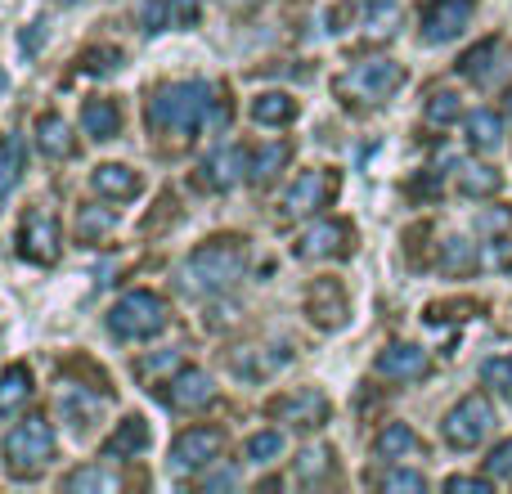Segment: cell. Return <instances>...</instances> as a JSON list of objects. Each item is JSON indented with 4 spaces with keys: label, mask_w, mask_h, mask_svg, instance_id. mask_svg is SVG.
Segmentation results:
<instances>
[{
    "label": "cell",
    "mask_w": 512,
    "mask_h": 494,
    "mask_svg": "<svg viewBox=\"0 0 512 494\" xmlns=\"http://www.w3.org/2000/svg\"><path fill=\"white\" fill-rule=\"evenodd\" d=\"M481 382L495 391H512V360L508 355H495V360L481 364Z\"/></svg>",
    "instance_id": "38"
},
{
    "label": "cell",
    "mask_w": 512,
    "mask_h": 494,
    "mask_svg": "<svg viewBox=\"0 0 512 494\" xmlns=\"http://www.w3.org/2000/svg\"><path fill=\"white\" fill-rule=\"evenodd\" d=\"M373 369H378L382 378H391V382H418L427 369H432V360H427V351L423 346H414V342H391L387 351H378Z\"/></svg>",
    "instance_id": "16"
},
{
    "label": "cell",
    "mask_w": 512,
    "mask_h": 494,
    "mask_svg": "<svg viewBox=\"0 0 512 494\" xmlns=\"http://www.w3.org/2000/svg\"><path fill=\"white\" fill-rule=\"evenodd\" d=\"M490 481H495L490 472H486V477H450V481H445V490H450V494H490Z\"/></svg>",
    "instance_id": "41"
},
{
    "label": "cell",
    "mask_w": 512,
    "mask_h": 494,
    "mask_svg": "<svg viewBox=\"0 0 512 494\" xmlns=\"http://www.w3.org/2000/svg\"><path fill=\"white\" fill-rule=\"evenodd\" d=\"M59 405H63V418H68L77 432H86V427L95 423V414L104 409V400H99V396H86V391L72 387V391H63V396H59Z\"/></svg>",
    "instance_id": "29"
},
{
    "label": "cell",
    "mask_w": 512,
    "mask_h": 494,
    "mask_svg": "<svg viewBox=\"0 0 512 494\" xmlns=\"http://www.w3.org/2000/svg\"><path fill=\"white\" fill-rule=\"evenodd\" d=\"M149 126L167 140L171 135L189 140L194 131H221L225 104L216 99V90L207 81H176V86H162L149 99Z\"/></svg>",
    "instance_id": "1"
},
{
    "label": "cell",
    "mask_w": 512,
    "mask_h": 494,
    "mask_svg": "<svg viewBox=\"0 0 512 494\" xmlns=\"http://www.w3.org/2000/svg\"><path fill=\"white\" fill-rule=\"evenodd\" d=\"M337 194V176L333 171H306V176L297 180V185L283 194V216L288 221H297V216H310L319 212V207H328Z\"/></svg>",
    "instance_id": "13"
},
{
    "label": "cell",
    "mask_w": 512,
    "mask_h": 494,
    "mask_svg": "<svg viewBox=\"0 0 512 494\" xmlns=\"http://www.w3.org/2000/svg\"><path fill=\"white\" fill-rule=\"evenodd\" d=\"M477 265V247L468 239H445L441 243V270L445 274H468Z\"/></svg>",
    "instance_id": "34"
},
{
    "label": "cell",
    "mask_w": 512,
    "mask_h": 494,
    "mask_svg": "<svg viewBox=\"0 0 512 494\" xmlns=\"http://www.w3.org/2000/svg\"><path fill=\"white\" fill-rule=\"evenodd\" d=\"M486 472H490L495 481H512V436H508V441H499L495 450H490Z\"/></svg>",
    "instance_id": "39"
},
{
    "label": "cell",
    "mask_w": 512,
    "mask_h": 494,
    "mask_svg": "<svg viewBox=\"0 0 512 494\" xmlns=\"http://www.w3.org/2000/svg\"><path fill=\"white\" fill-rule=\"evenodd\" d=\"M364 9H369V23H382V18H391L396 0H364Z\"/></svg>",
    "instance_id": "44"
},
{
    "label": "cell",
    "mask_w": 512,
    "mask_h": 494,
    "mask_svg": "<svg viewBox=\"0 0 512 494\" xmlns=\"http://www.w3.org/2000/svg\"><path fill=\"white\" fill-rule=\"evenodd\" d=\"M288 153H292V149H288L283 140H279V144H265L261 153H252V176H248V180H252V185H270V180L283 171Z\"/></svg>",
    "instance_id": "30"
},
{
    "label": "cell",
    "mask_w": 512,
    "mask_h": 494,
    "mask_svg": "<svg viewBox=\"0 0 512 494\" xmlns=\"http://www.w3.org/2000/svg\"><path fill=\"white\" fill-rule=\"evenodd\" d=\"M463 131H468V144L477 153H495L499 144H504V117H499L495 108H477V113H468Z\"/></svg>",
    "instance_id": "19"
},
{
    "label": "cell",
    "mask_w": 512,
    "mask_h": 494,
    "mask_svg": "<svg viewBox=\"0 0 512 494\" xmlns=\"http://www.w3.org/2000/svg\"><path fill=\"white\" fill-rule=\"evenodd\" d=\"M248 176H252V153L239 149V144H225V149H216L212 158L198 167V185L212 189V194H230V189L243 185Z\"/></svg>",
    "instance_id": "11"
},
{
    "label": "cell",
    "mask_w": 512,
    "mask_h": 494,
    "mask_svg": "<svg viewBox=\"0 0 512 494\" xmlns=\"http://www.w3.org/2000/svg\"><path fill=\"white\" fill-rule=\"evenodd\" d=\"M270 414L292 423L297 432H315V427L328 423V396L315 387H301V391H288V396L270 400Z\"/></svg>",
    "instance_id": "12"
},
{
    "label": "cell",
    "mask_w": 512,
    "mask_h": 494,
    "mask_svg": "<svg viewBox=\"0 0 512 494\" xmlns=\"http://www.w3.org/2000/svg\"><path fill=\"white\" fill-rule=\"evenodd\" d=\"M252 122H261V126H288V122H297V99L283 95V90H265V95L252 99Z\"/></svg>",
    "instance_id": "23"
},
{
    "label": "cell",
    "mask_w": 512,
    "mask_h": 494,
    "mask_svg": "<svg viewBox=\"0 0 512 494\" xmlns=\"http://www.w3.org/2000/svg\"><path fill=\"white\" fill-rule=\"evenodd\" d=\"M90 185H95L99 198H113V203H126V198H135L144 189L140 171L122 167V162H104V167H95V176H90Z\"/></svg>",
    "instance_id": "17"
},
{
    "label": "cell",
    "mask_w": 512,
    "mask_h": 494,
    "mask_svg": "<svg viewBox=\"0 0 512 494\" xmlns=\"http://www.w3.org/2000/svg\"><path fill=\"white\" fill-rule=\"evenodd\" d=\"M508 396H512V391H508Z\"/></svg>",
    "instance_id": "48"
},
{
    "label": "cell",
    "mask_w": 512,
    "mask_h": 494,
    "mask_svg": "<svg viewBox=\"0 0 512 494\" xmlns=\"http://www.w3.org/2000/svg\"><path fill=\"white\" fill-rule=\"evenodd\" d=\"M472 301H436V306H427V319L432 324H441V319H468L472 315Z\"/></svg>",
    "instance_id": "40"
},
{
    "label": "cell",
    "mask_w": 512,
    "mask_h": 494,
    "mask_svg": "<svg viewBox=\"0 0 512 494\" xmlns=\"http://www.w3.org/2000/svg\"><path fill=\"white\" fill-rule=\"evenodd\" d=\"M243 270H248V243L225 234V239H212L189 252L185 288L203 292V297H221V292H230L243 279Z\"/></svg>",
    "instance_id": "2"
},
{
    "label": "cell",
    "mask_w": 512,
    "mask_h": 494,
    "mask_svg": "<svg viewBox=\"0 0 512 494\" xmlns=\"http://www.w3.org/2000/svg\"><path fill=\"white\" fill-rule=\"evenodd\" d=\"M306 315H310V324L315 328H342L346 324V315H351V301H346V288L337 279H319L315 288L306 292Z\"/></svg>",
    "instance_id": "15"
},
{
    "label": "cell",
    "mask_w": 512,
    "mask_h": 494,
    "mask_svg": "<svg viewBox=\"0 0 512 494\" xmlns=\"http://www.w3.org/2000/svg\"><path fill=\"white\" fill-rule=\"evenodd\" d=\"M50 463H54V427L45 423L41 414L23 418V423L5 436V468H9V477L32 481V477H41Z\"/></svg>",
    "instance_id": "3"
},
{
    "label": "cell",
    "mask_w": 512,
    "mask_h": 494,
    "mask_svg": "<svg viewBox=\"0 0 512 494\" xmlns=\"http://www.w3.org/2000/svg\"><path fill=\"white\" fill-rule=\"evenodd\" d=\"M0 90H5V77H0Z\"/></svg>",
    "instance_id": "47"
},
{
    "label": "cell",
    "mask_w": 512,
    "mask_h": 494,
    "mask_svg": "<svg viewBox=\"0 0 512 494\" xmlns=\"http://www.w3.org/2000/svg\"><path fill=\"white\" fill-rule=\"evenodd\" d=\"M108 328H113V337H122V342H149V337H158L162 328H167V301L149 288L126 292V297L108 310Z\"/></svg>",
    "instance_id": "4"
},
{
    "label": "cell",
    "mask_w": 512,
    "mask_h": 494,
    "mask_svg": "<svg viewBox=\"0 0 512 494\" xmlns=\"http://www.w3.org/2000/svg\"><path fill=\"white\" fill-rule=\"evenodd\" d=\"M32 396H36V382H32V373H27L23 364H14V369L0 373V418L18 414Z\"/></svg>",
    "instance_id": "22"
},
{
    "label": "cell",
    "mask_w": 512,
    "mask_h": 494,
    "mask_svg": "<svg viewBox=\"0 0 512 494\" xmlns=\"http://www.w3.org/2000/svg\"><path fill=\"white\" fill-rule=\"evenodd\" d=\"M36 144H41L45 158H68L72 153V126L63 122L59 113H45L36 122Z\"/></svg>",
    "instance_id": "26"
},
{
    "label": "cell",
    "mask_w": 512,
    "mask_h": 494,
    "mask_svg": "<svg viewBox=\"0 0 512 494\" xmlns=\"http://www.w3.org/2000/svg\"><path fill=\"white\" fill-rule=\"evenodd\" d=\"M221 450H225V436L216 432V427H189V432H180L176 441H171L167 468L176 472V477H194V472L212 468V463L221 459Z\"/></svg>",
    "instance_id": "6"
},
{
    "label": "cell",
    "mask_w": 512,
    "mask_h": 494,
    "mask_svg": "<svg viewBox=\"0 0 512 494\" xmlns=\"http://www.w3.org/2000/svg\"><path fill=\"white\" fill-rule=\"evenodd\" d=\"M351 252H355V230L346 221H315L297 239L301 261H342Z\"/></svg>",
    "instance_id": "9"
},
{
    "label": "cell",
    "mask_w": 512,
    "mask_h": 494,
    "mask_svg": "<svg viewBox=\"0 0 512 494\" xmlns=\"http://www.w3.org/2000/svg\"><path fill=\"white\" fill-rule=\"evenodd\" d=\"M18 256L32 265L59 261V221H54V212L36 207V212L23 216V225H18Z\"/></svg>",
    "instance_id": "7"
},
{
    "label": "cell",
    "mask_w": 512,
    "mask_h": 494,
    "mask_svg": "<svg viewBox=\"0 0 512 494\" xmlns=\"http://www.w3.org/2000/svg\"><path fill=\"white\" fill-rule=\"evenodd\" d=\"M230 9H252V5H261V0H225Z\"/></svg>",
    "instance_id": "45"
},
{
    "label": "cell",
    "mask_w": 512,
    "mask_h": 494,
    "mask_svg": "<svg viewBox=\"0 0 512 494\" xmlns=\"http://www.w3.org/2000/svg\"><path fill=\"white\" fill-rule=\"evenodd\" d=\"M63 490L68 494H117L122 490V477L108 472V468H99V463H86V468H77V472L63 477Z\"/></svg>",
    "instance_id": "21"
},
{
    "label": "cell",
    "mask_w": 512,
    "mask_h": 494,
    "mask_svg": "<svg viewBox=\"0 0 512 494\" xmlns=\"http://www.w3.org/2000/svg\"><path fill=\"white\" fill-rule=\"evenodd\" d=\"M23 180V140L0 144V203L14 194V185Z\"/></svg>",
    "instance_id": "31"
},
{
    "label": "cell",
    "mask_w": 512,
    "mask_h": 494,
    "mask_svg": "<svg viewBox=\"0 0 512 494\" xmlns=\"http://www.w3.org/2000/svg\"><path fill=\"white\" fill-rule=\"evenodd\" d=\"M149 32H162V27H194L198 23V0H158L144 14Z\"/></svg>",
    "instance_id": "24"
},
{
    "label": "cell",
    "mask_w": 512,
    "mask_h": 494,
    "mask_svg": "<svg viewBox=\"0 0 512 494\" xmlns=\"http://www.w3.org/2000/svg\"><path fill=\"white\" fill-rule=\"evenodd\" d=\"M149 441H153L149 423H144L140 414H131V418H122V423H117L113 432H108L104 454H108V459H135V454L149 450Z\"/></svg>",
    "instance_id": "18"
},
{
    "label": "cell",
    "mask_w": 512,
    "mask_h": 494,
    "mask_svg": "<svg viewBox=\"0 0 512 494\" xmlns=\"http://www.w3.org/2000/svg\"><path fill=\"white\" fill-rule=\"evenodd\" d=\"M212 396H216V382L207 378V369H194V364H180L176 378L162 391V400H167L171 409H180V414H194V409L212 405Z\"/></svg>",
    "instance_id": "14"
},
{
    "label": "cell",
    "mask_w": 512,
    "mask_h": 494,
    "mask_svg": "<svg viewBox=\"0 0 512 494\" xmlns=\"http://www.w3.org/2000/svg\"><path fill=\"white\" fill-rule=\"evenodd\" d=\"M108 230H113V212H99V207H81V216H77V239H81V243H99Z\"/></svg>",
    "instance_id": "36"
},
{
    "label": "cell",
    "mask_w": 512,
    "mask_h": 494,
    "mask_svg": "<svg viewBox=\"0 0 512 494\" xmlns=\"http://www.w3.org/2000/svg\"><path fill=\"white\" fill-rule=\"evenodd\" d=\"M283 450H288L283 432H256V436H248V463H256V468L283 459Z\"/></svg>",
    "instance_id": "35"
},
{
    "label": "cell",
    "mask_w": 512,
    "mask_h": 494,
    "mask_svg": "<svg viewBox=\"0 0 512 494\" xmlns=\"http://www.w3.org/2000/svg\"><path fill=\"white\" fill-rule=\"evenodd\" d=\"M342 86L355 90L360 99H369V104H378V99L396 95V90L405 86V68H400L396 59H364V63H355Z\"/></svg>",
    "instance_id": "10"
},
{
    "label": "cell",
    "mask_w": 512,
    "mask_h": 494,
    "mask_svg": "<svg viewBox=\"0 0 512 494\" xmlns=\"http://www.w3.org/2000/svg\"><path fill=\"white\" fill-rule=\"evenodd\" d=\"M373 450H378L382 459H405V454L418 450V432L409 423H387L378 432V445H373Z\"/></svg>",
    "instance_id": "28"
},
{
    "label": "cell",
    "mask_w": 512,
    "mask_h": 494,
    "mask_svg": "<svg viewBox=\"0 0 512 494\" xmlns=\"http://www.w3.org/2000/svg\"><path fill=\"white\" fill-rule=\"evenodd\" d=\"M328 472H333V450L328 445H310V450L297 454V481H328Z\"/></svg>",
    "instance_id": "32"
},
{
    "label": "cell",
    "mask_w": 512,
    "mask_h": 494,
    "mask_svg": "<svg viewBox=\"0 0 512 494\" xmlns=\"http://www.w3.org/2000/svg\"><path fill=\"white\" fill-rule=\"evenodd\" d=\"M117 59H122L117 50H99V54H86V68L90 72H108V68H117Z\"/></svg>",
    "instance_id": "43"
},
{
    "label": "cell",
    "mask_w": 512,
    "mask_h": 494,
    "mask_svg": "<svg viewBox=\"0 0 512 494\" xmlns=\"http://www.w3.org/2000/svg\"><path fill=\"white\" fill-rule=\"evenodd\" d=\"M81 126H86L90 140H113V135L122 131V108H117L113 99H86Z\"/></svg>",
    "instance_id": "20"
},
{
    "label": "cell",
    "mask_w": 512,
    "mask_h": 494,
    "mask_svg": "<svg viewBox=\"0 0 512 494\" xmlns=\"http://www.w3.org/2000/svg\"><path fill=\"white\" fill-rule=\"evenodd\" d=\"M490 432H495V405L486 396H463L441 423V436L454 450H477Z\"/></svg>",
    "instance_id": "5"
},
{
    "label": "cell",
    "mask_w": 512,
    "mask_h": 494,
    "mask_svg": "<svg viewBox=\"0 0 512 494\" xmlns=\"http://www.w3.org/2000/svg\"><path fill=\"white\" fill-rule=\"evenodd\" d=\"M499 50H504V45H499L495 36H490V41H481V45H472V50L459 59V72H463L468 81H477V86H486V81L499 72V63H495Z\"/></svg>",
    "instance_id": "25"
},
{
    "label": "cell",
    "mask_w": 512,
    "mask_h": 494,
    "mask_svg": "<svg viewBox=\"0 0 512 494\" xmlns=\"http://www.w3.org/2000/svg\"><path fill=\"white\" fill-rule=\"evenodd\" d=\"M508 113H512V95H508Z\"/></svg>",
    "instance_id": "46"
},
{
    "label": "cell",
    "mask_w": 512,
    "mask_h": 494,
    "mask_svg": "<svg viewBox=\"0 0 512 494\" xmlns=\"http://www.w3.org/2000/svg\"><path fill=\"white\" fill-rule=\"evenodd\" d=\"M378 486L387 490V494H400V490L418 494V490H427V477H423V472H414V468H391L387 477L378 481Z\"/></svg>",
    "instance_id": "37"
},
{
    "label": "cell",
    "mask_w": 512,
    "mask_h": 494,
    "mask_svg": "<svg viewBox=\"0 0 512 494\" xmlns=\"http://www.w3.org/2000/svg\"><path fill=\"white\" fill-rule=\"evenodd\" d=\"M472 9H477V0H427L418 32H423L427 45H445L472 23Z\"/></svg>",
    "instance_id": "8"
},
{
    "label": "cell",
    "mask_w": 512,
    "mask_h": 494,
    "mask_svg": "<svg viewBox=\"0 0 512 494\" xmlns=\"http://www.w3.org/2000/svg\"><path fill=\"white\" fill-rule=\"evenodd\" d=\"M459 189L468 198H495L499 189H504V176H499L495 167H486V162H463L459 167Z\"/></svg>",
    "instance_id": "27"
},
{
    "label": "cell",
    "mask_w": 512,
    "mask_h": 494,
    "mask_svg": "<svg viewBox=\"0 0 512 494\" xmlns=\"http://www.w3.org/2000/svg\"><path fill=\"white\" fill-rule=\"evenodd\" d=\"M158 369H180V355L171 351V355H149V360H140V373L149 378V373H158Z\"/></svg>",
    "instance_id": "42"
},
{
    "label": "cell",
    "mask_w": 512,
    "mask_h": 494,
    "mask_svg": "<svg viewBox=\"0 0 512 494\" xmlns=\"http://www.w3.org/2000/svg\"><path fill=\"white\" fill-rule=\"evenodd\" d=\"M423 113H427V122L432 126H450V122H459L463 117V99L454 95V90H432Z\"/></svg>",
    "instance_id": "33"
}]
</instances>
